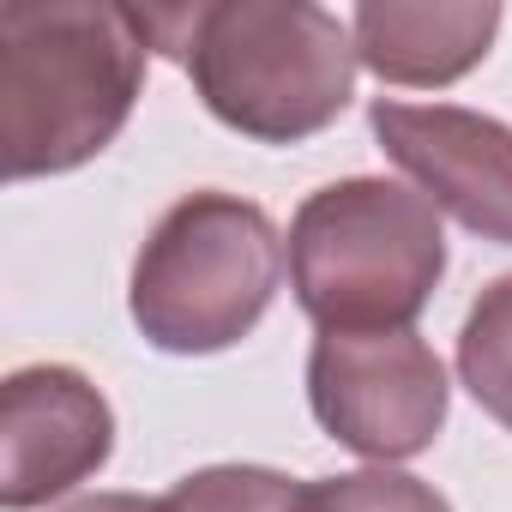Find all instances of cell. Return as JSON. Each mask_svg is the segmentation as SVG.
Listing matches in <instances>:
<instances>
[{"mask_svg": "<svg viewBox=\"0 0 512 512\" xmlns=\"http://www.w3.org/2000/svg\"><path fill=\"white\" fill-rule=\"evenodd\" d=\"M446 368L416 332H320L308 356V404L320 428L374 458L398 464L446 428Z\"/></svg>", "mask_w": 512, "mask_h": 512, "instance_id": "obj_5", "label": "cell"}, {"mask_svg": "<svg viewBox=\"0 0 512 512\" xmlns=\"http://www.w3.org/2000/svg\"><path fill=\"white\" fill-rule=\"evenodd\" d=\"M127 7L7 0L0 7V169L7 181L67 175L115 145L145 85Z\"/></svg>", "mask_w": 512, "mask_h": 512, "instance_id": "obj_2", "label": "cell"}, {"mask_svg": "<svg viewBox=\"0 0 512 512\" xmlns=\"http://www.w3.org/2000/svg\"><path fill=\"white\" fill-rule=\"evenodd\" d=\"M284 241L272 217L241 193H187L175 199L133 260V326L163 356H217L266 320Z\"/></svg>", "mask_w": 512, "mask_h": 512, "instance_id": "obj_4", "label": "cell"}, {"mask_svg": "<svg viewBox=\"0 0 512 512\" xmlns=\"http://www.w3.org/2000/svg\"><path fill=\"white\" fill-rule=\"evenodd\" d=\"M440 278L446 229L416 187L350 175L290 223V290L320 332H410Z\"/></svg>", "mask_w": 512, "mask_h": 512, "instance_id": "obj_3", "label": "cell"}, {"mask_svg": "<svg viewBox=\"0 0 512 512\" xmlns=\"http://www.w3.org/2000/svg\"><path fill=\"white\" fill-rule=\"evenodd\" d=\"M115 452L109 398L61 362L19 368L0 386V506L31 512L73 494Z\"/></svg>", "mask_w": 512, "mask_h": 512, "instance_id": "obj_7", "label": "cell"}, {"mask_svg": "<svg viewBox=\"0 0 512 512\" xmlns=\"http://www.w3.org/2000/svg\"><path fill=\"white\" fill-rule=\"evenodd\" d=\"M380 151L410 187L482 241L512 247V127L458 103H392L368 109Z\"/></svg>", "mask_w": 512, "mask_h": 512, "instance_id": "obj_6", "label": "cell"}, {"mask_svg": "<svg viewBox=\"0 0 512 512\" xmlns=\"http://www.w3.org/2000/svg\"><path fill=\"white\" fill-rule=\"evenodd\" d=\"M296 512H452L446 494L404 470H350V476H320L302 482Z\"/></svg>", "mask_w": 512, "mask_h": 512, "instance_id": "obj_11", "label": "cell"}, {"mask_svg": "<svg viewBox=\"0 0 512 512\" xmlns=\"http://www.w3.org/2000/svg\"><path fill=\"white\" fill-rule=\"evenodd\" d=\"M302 500V482L278 476V470H260V464H211V470H193L181 476L157 512H296Z\"/></svg>", "mask_w": 512, "mask_h": 512, "instance_id": "obj_10", "label": "cell"}, {"mask_svg": "<svg viewBox=\"0 0 512 512\" xmlns=\"http://www.w3.org/2000/svg\"><path fill=\"white\" fill-rule=\"evenodd\" d=\"M458 380L500 428H512V272L470 302L458 332Z\"/></svg>", "mask_w": 512, "mask_h": 512, "instance_id": "obj_9", "label": "cell"}, {"mask_svg": "<svg viewBox=\"0 0 512 512\" xmlns=\"http://www.w3.org/2000/svg\"><path fill=\"white\" fill-rule=\"evenodd\" d=\"M61 512H157V500H139V494H85Z\"/></svg>", "mask_w": 512, "mask_h": 512, "instance_id": "obj_12", "label": "cell"}, {"mask_svg": "<svg viewBox=\"0 0 512 512\" xmlns=\"http://www.w3.org/2000/svg\"><path fill=\"white\" fill-rule=\"evenodd\" d=\"M500 31L494 0H368L350 13L356 61L386 85H452L464 79Z\"/></svg>", "mask_w": 512, "mask_h": 512, "instance_id": "obj_8", "label": "cell"}, {"mask_svg": "<svg viewBox=\"0 0 512 512\" xmlns=\"http://www.w3.org/2000/svg\"><path fill=\"white\" fill-rule=\"evenodd\" d=\"M139 43L193 73L199 103L241 139L296 145L332 127L356 91V37L308 0L127 7Z\"/></svg>", "mask_w": 512, "mask_h": 512, "instance_id": "obj_1", "label": "cell"}]
</instances>
